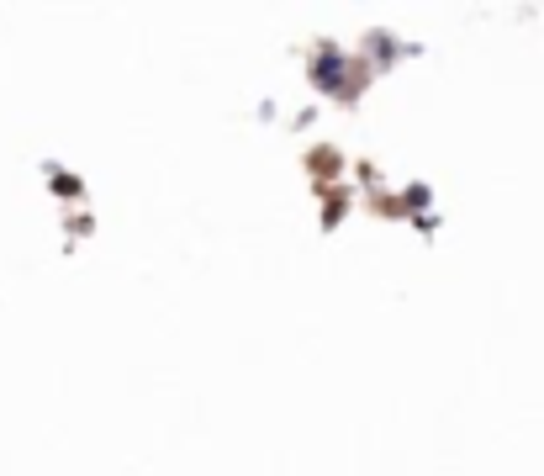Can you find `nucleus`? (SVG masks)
Wrapping results in <instances>:
<instances>
[]
</instances>
